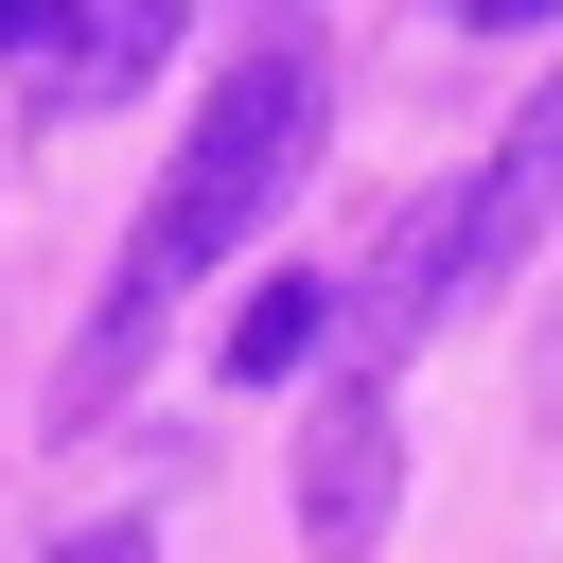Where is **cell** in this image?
<instances>
[{
	"label": "cell",
	"instance_id": "cell-1",
	"mask_svg": "<svg viewBox=\"0 0 563 563\" xmlns=\"http://www.w3.org/2000/svg\"><path fill=\"white\" fill-rule=\"evenodd\" d=\"M299 141H317V53H299V35H264V53H246V70L211 88V123L176 141V176L141 194V229H123V282H106V317L70 334V422L141 387L158 317L194 299V264H211V246H246V229H264V194L299 176Z\"/></svg>",
	"mask_w": 563,
	"mask_h": 563
},
{
	"label": "cell",
	"instance_id": "cell-2",
	"mask_svg": "<svg viewBox=\"0 0 563 563\" xmlns=\"http://www.w3.org/2000/svg\"><path fill=\"white\" fill-rule=\"evenodd\" d=\"M299 528H317V545H369V528H387V405H369V387L299 440Z\"/></svg>",
	"mask_w": 563,
	"mask_h": 563
},
{
	"label": "cell",
	"instance_id": "cell-3",
	"mask_svg": "<svg viewBox=\"0 0 563 563\" xmlns=\"http://www.w3.org/2000/svg\"><path fill=\"white\" fill-rule=\"evenodd\" d=\"M317 334H334V282H264V299L229 317V369H246V387H282Z\"/></svg>",
	"mask_w": 563,
	"mask_h": 563
},
{
	"label": "cell",
	"instance_id": "cell-4",
	"mask_svg": "<svg viewBox=\"0 0 563 563\" xmlns=\"http://www.w3.org/2000/svg\"><path fill=\"white\" fill-rule=\"evenodd\" d=\"M440 18H475V35H545L563 0H440Z\"/></svg>",
	"mask_w": 563,
	"mask_h": 563
},
{
	"label": "cell",
	"instance_id": "cell-5",
	"mask_svg": "<svg viewBox=\"0 0 563 563\" xmlns=\"http://www.w3.org/2000/svg\"><path fill=\"white\" fill-rule=\"evenodd\" d=\"M18 35H35V0H0V53H18Z\"/></svg>",
	"mask_w": 563,
	"mask_h": 563
}]
</instances>
